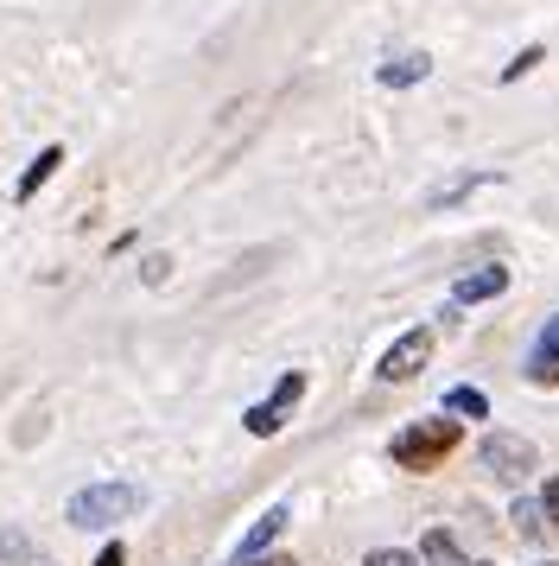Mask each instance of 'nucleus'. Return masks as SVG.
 Instances as JSON below:
<instances>
[{"label":"nucleus","mask_w":559,"mask_h":566,"mask_svg":"<svg viewBox=\"0 0 559 566\" xmlns=\"http://www.w3.org/2000/svg\"><path fill=\"white\" fill-rule=\"evenodd\" d=\"M477 566H496V560H477Z\"/></svg>","instance_id":"obj_19"},{"label":"nucleus","mask_w":559,"mask_h":566,"mask_svg":"<svg viewBox=\"0 0 559 566\" xmlns=\"http://www.w3.org/2000/svg\"><path fill=\"white\" fill-rule=\"evenodd\" d=\"M299 395H305V376H299V369H286L274 395H267V401H254V408H249V433H254V439H274L280 427H286V413L299 408Z\"/></svg>","instance_id":"obj_4"},{"label":"nucleus","mask_w":559,"mask_h":566,"mask_svg":"<svg viewBox=\"0 0 559 566\" xmlns=\"http://www.w3.org/2000/svg\"><path fill=\"white\" fill-rule=\"evenodd\" d=\"M96 566H127V547H122V541H115V547H102Z\"/></svg>","instance_id":"obj_16"},{"label":"nucleus","mask_w":559,"mask_h":566,"mask_svg":"<svg viewBox=\"0 0 559 566\" xmlns=\"http://www.w3.org/2000/svg\"><path fill=\"white\" fill-rule=\"evenodd\" d=\"M457 420L452 413H439V420H413V427H401L394 433V446H388V459L401 464V471H439V464L457 452Z\"/></svg>","instance_id":"obj_1"},{"label":"nucleus","mask_w":559,"mask_h":566,"mask_svg":"<svg viewBox=\"0 0 559 566\" xmlns=\"http://www.w3.org/2000/svg\"><path fill=\"white\" fill-rule=\"evenodd\" d=\"M547 522H559V478H547Z\"/></svg>","instance_id":"obj_17"},{"label":"nucleus","mask_w":559,"mask_h":566,"mask_svg":"<svg viewBox=\"0 0 559 566\" xmlns=\"http://www.w3.org/2000/svg\"><path fill=\"white\" fill-rule=\"evenodd\" d=\"M515 528H521V535H540V510H534V503H515Z\"/></svg>","instance_id":"obj_15"},{"label":"nucleus","mask_w":559,"mask_h":566,"mask_svg":"<svg viewBox=\"0 0 559 566\" xmlns=\"http://www.w3.org/2000/svg\"><path fill=\"white\" fill-rule=\"evenodd\" d=\"M540 57H547V52H540V45H528V52L515 57V64H503V83H521V77L534 71V64H540Z\"/></svg>","instance_id":"obj_13"},{"label":"nucleus","mask_w":559,"mask_h":566,"mask_svg":"<svg viewBox=\"0 0 559 566\" xmlns=\"http://www.w3.org/2000/svg\"><path fill=\"white\" fill-rule=\"evenodd\" d=\"M445 413H457V420H489V401H483L477 388H452L445 395Z\"/></svg>","instance_id":"obj_12"},{"label":"nucleus","mask_w":559,"mask_h":566,"mask_svg":"<svg viewBox=\"0 0 559 566\" xmlns=\"http://www.w3.org/2000/svg\"><path fill=\"white\" fill-rule=\"evenodd\" d=\"M528 382H534V388H553V382H559V312L540 325V337H534V350H528Z\"/></svg>","instance_id":"obj_7"},{"label":"nucleus","mask_w":559,"mask_h":566,"mask_svg":"<svg viewBox=\"0 0 559 566\" xmlns=\"http://www.w3.org/2000/svg\"><path fill=\"white\" fill-rule=\"evenodd\" d=\"M57 166H64V147H45V154L25 166V179L13 185V198H20V205H25V198H39V185H45L51 172H57Z\"/></svg>","instance_id":"obj_10"},{"label":"nucleus","mask_w":559,"mask_h":566,"mask_svg":"<svg viewBox=\"0 0 559 566\" xmlns=\"http://www.w3.org/2000/svg\"><path fill=\"white\" fill-rule=\"evenodd\" d=\"M369 566H420V560H413V554H401V547H376V554H369Z\"/></svg>","instance_id":"obj_14"},{"label":"nucleus","mask_w":559,"mask_h":566,"mask_svg":"<svg viewBox=\"0 0 559 566\" xmlns=\"http://www.w3.org/2000/svg\"><path fill=\"white\" fill-rule=\"evenodd\" d=\"M420 560H426V566H464V554H457V541L445 535V528H426V541H420Z\"/></svg>","instance_id":"obj_11"},{"label":"nucleus","mask_w":559,"mask_h":566,"mask_svg":"<svg viewBox=\"0 0 559 566\" xmlns=\"http://www.w3.org/2000/svg\"><path fill=\"white\" fill-rule=\"evenodd\" d=\"M496 293H508V268L503 261H483V268H471V274L452 281V306H483V300H496Z\"/></svg>","instance_id":"obj_6"},{"label":"nucleus","mask_w":559,"mask_h":566,"mask_svg":"<svg viewBox=\"0 0 559 566\" xmlns=\"http://www.w3.org/2000/svg\"><path fill=\"white\" fill-rule=\"evenodd\" d=\"M483 464H489L496 478H508V484H521L528 471H540V452H534V439H521V433H489L483 439Z\"/></svg>","instance_id":"obj_3"},{"label":"nucleus","mask_w":559,"mask_h":566,"mask_svg":"<svg viewBox=\"0 0 559 566\" xmlns=\"http://www.w3.org/2000/svg\"><path fill=\"white\" fill-rule=\"evenodd\" d=\"M426 363H432V332L420 325V332H401L394 344H388V357H381L376 376H381V382H413Z\"/></svg>","instance_id":"obj_5"},{"label":"nucleus","mask_w":559,"mask_h":566,"mask_svg":"<svg viewBox=\"0 0 559 566\" xmlns=\"http://www.w3.org/2000/svg\"><path fill=\"white\" fill-rule=\"evenodd\" d=\"M134 510H140V490L134 484H89V490L71 496L64 522H71V528H115V522H127Z\"/></svg>","instance_id":"obj_2"},{"label":"nucleus","mask_w":559,"mask_h":566,"mask_svg":"<svg viewBox=\"0 0 559 566\" xmlns=\"http://www.w3.org/2000/svg\"><path fill=\"white\" fill-rule=\"evenodd\" d=\"M242 566H280V560H242Z\"/></svg>","instance_id":"obj_18"},{"label":"nucleus","mask_w":559,"mask_h":566,"mask_svg":"<svg viewBox=\"0 0 559 566\" xmlns=\"http://www.w3.org/2000/svg\"><path fill=\"white\" fill-rule=\"evenodd\" d=\"M547 566H553V560H547Z\"/></svg>","instance_id":"obj_20"},{"label":"nucleus","mask_w":559,"mask_h":566,"mask_svg":"<svg viewBox=\"0 0 559 566\" xmlns=\"http://www.w3.org/2000/svg\"><path fill=\"white\" fill-rule=\"evenodd\" d=\"M426 71H432L426 52H401V57H388V64H381V83H388V90H407V83H420Z\"/></svg>","instance_id":"obj_9"},{"label":"nucleus","mask_w":559,"mask_h":566,"mask_svg":"<svg viewBox=\"0 0 559 566\" xmlns=\"http://www.w3.org/2000/svg\"><path fill=\"white\" fill-rule=\"evenodd\" d=\"M280 528H286V503H274V510H267V515H261V522L249 528V535H242L235 560H261V554H267V547L280 541Z\"/></svg>","instance_id":"obj_8"}]
</instances>
